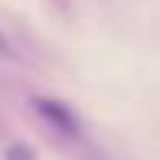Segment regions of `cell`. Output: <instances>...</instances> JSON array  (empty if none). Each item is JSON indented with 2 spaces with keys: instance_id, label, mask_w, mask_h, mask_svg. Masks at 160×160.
Here are the masks:
<instances>
[{
  "instance_id": "6da1fadb",
  "label": "cell",
  "mask_w": 160,
  "mask_h": 160,
  "mask_svg": "<svg viewBox=\"0 0 160 160\" xmlns=\"http://www.w3.org/2000/svg\"><path fill=\"white\" fill-rule=\"evenodd\" d=\"M30 105H33V111L39 114V118L46 121L56 134H62V137H78V134H82V124H78L75 111H72L65 101H59V98H46V95H36Z\"/></svg>"
},
{
  "instance_id": "7a4b0ae2",
  "label": "cell",
  "mask_w": 160,
  "mask_h": 160,
  "mask_svg": "<svg viewBox=\"0 0 160 160\" xmlns=\"http://www.w3.org/2000/svg\"><path fill=\"white\" fill-rule=\"evenodd\" d=\"M7 154H10V157H20V154H23V157H33V150L30 147H13V150H7Z\"/></svg>"
},
{
  "instance_id": "3957f363",
  "label": "cell",
  "mask_w": 160,
  "mask_h": 160,
  "mask_svg": "<svg viewBox=\"0 0 160 160\" xmlns=\"http://www.w3.org/2000/svg\"><path fill=\"white\" fill-rule=\"evenodd\" d=\"M0 52H3V56H13V49H10V42H7L3 36H0Z\"/></svg>"
}]
</instances>
